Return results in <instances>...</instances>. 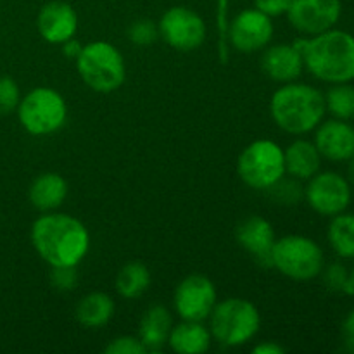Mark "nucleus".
<instances>
[{
	"mask_svg": "<svg viewBox=\"0 0 354 354\" xmlns=\"http://www.w3.org/2000/svg\"><path fill=\"white\" fill-rule=\"evenodd\" d=\"M209 328L204 327L203 322L183 320L171 328L168 337L169 348L178 354H201L206 353L211 346Z\"/></svg>",
	"mask_w": 354,
	"mask_h": 354,
	"instance_id": "nucleus-20",
	"label": "nucleus"
},
{
	"mask_svg": "<svg viewBox=\"0 0 354 354\" xmlns=\"http://www.w3.org/2000/svg\"><path fill=\"white\" fill-rule=\"evenodd\" d=\"M351 169H353V175H354V154H353V158H351Z\"/></svg>",
	"mask_w": 354,
	"mask_h": 354,
	"instance_id": "nucleus-38",
	"label": "nucleus"
},
{
	"mask_svg": "<svg viewBox=\"0 0 354 354\" xmlns=\"http://www.w3.org/2000/svg\"><path fill=\"white\" fill-rule=\"evenodd\" d=\"M325 107L335 120L354 118V86L349 83H334L325 93Z\"/></svg>",
	"mask_w": 354,
	"mask_h": 354,
	"instance_id": "nucleus-25",
	"label": "nucleus"
},
{
	"mask_svg": "<svg viewBox=\"0 0 354 354\" xmlns=\"http://www.w3.org/2000/svg\"><path fill=\"white\" fill-rule=\"evenodd\" d=\"M30 203L41 213H50L62 206L68 197V182L59 173H41L30 185Z\"/></svg>",
	"mask_w": 354,
	"mask_h": 354,
	"instance_id": "nucleus-18",
	"label": "nucleus"
},
{
	"mask_svg": "<svg viewBox=\"0 0 354 354\" xmlns=\"http://www.w3.org/2000/svg\"><path fill=\"white\" fill-rule=\"evenodd\" d=\"M151 286V272L144 263H127L118 272L116 290L124 299H137Z\"/></svg>",
	"mask_w": 354,
	"mask_h": 354,
	"instance_id": "nucleus-23",
	"label": "nucleus"
},
{
	"mask_svg": "<svg viewBox=\"0 0 354 354\" xmlns=\"http://www.w3.org/2000/svg\"><path fill=\"white\" fill-rule=\"evenodd\" d=\"M283 351L286 349L280 344H277V342H261V344H258L252 349L254 354H282Z\"/></svg>",
	"mask_w": 354,
	"mask_h": 354,
	"instance_id": "nucleus-35",
	"label": "nucleus"
},
{
	"mask_svg": "<svg viewBox=\"0 0 354 354\" xmlns=\"http://www.w3.org/2000/svg\"><path fill=\"white\" fill-rule=\"evenodd\" d=\"M38 33L48 44L61 45L75 37L78 30V14L69 3L54 0L45 3L37 17Z\"/></svg>",
	"mask_w": 354,
	"mask_h": 354,
	"instance_id": "nucleus-14",
	"label": "nucleus"
},
{
	"mask_svg": "<svg viewBox=\"0 0 354 354\" xmlns=\"http://www.w3.org/2000/svg\"><path fill=\"white\" fill-rule=\"evenodd\" d=\"M62 45V54L66 55V57L69 59H76L80 55V52H82L83 45L80 44L78 40H75V38H69V40H66Z\"/></svg>",
	"mask_w": 354,
	"mask_h": 354,
	"instance_id": "nucleus-34",
	"label": "nucleus"
},
{
	"mask_svg": "<svg viewBox=\"0 0 354 354\" xmlns=\"http://www.w3.org/2000/svg\"><path fill=\"white\" fill-rule=\"evenodd\" d=\"M292 45L315 78L332 85L354 80V37L348 31L332 28L311 38H296Z\"/></svg>",
	"mask_w": 354,
	"mask_h": 354,
	"instance_id": "nucleus-2",
	"label": "nucleus"
},
{
	"mask_svg": "<svg viewBox=\"0 0 354 354\" xmlns=\"http://www.w3.org/2000/svg\"><path fill=\"white\" fill-rule=\"evenodd\" d=\"M107 354H145L149 353L142 341L133 335H121V337L113 339L104 349Z\"/></svg>",
	"mask_w": 354,
	"mask_h": 354,
	"instance_id": "nucleus-32",
	"label": "nucleus"
},
{
	"mask_svg": "<svg viewBox=\"0 0 354 354\" xmlns=\"http://www.w3.org/2000/svg\"><path fill=\"white\" fill-rule=\"evenodd\" d=\"M325 113L324 93L308 83H283L270 102V114L275 124L290 135L313 131L322 123Z\"/></svg>",
	"mask_w": 354,
	"mask_h": 354,
	"instance_id": "nucleus-3",
	"label": "nucleus"
},
{
	"mask_svg": "<svg viewBox=\"0 0 354 354\" xmlns=\"http://www.w3.org/2000/svg\"><path fill=\"white\" fill-rule=\"evenodd\" d=\"M344 294L354 296V268H353V272L349 273V282H348V287H346V292Z\"/></svg>",
	"mask_w": 354,
	"mask_h": 354,
	"instance_id": "nucleus-37",
	"label": "nucleus"
},
{
	"mask_svg": "<svg viewBox=\"0 0 354 354\" xmlns=\"http://www.w3.org/2000/svg\"><path fill=\"white\" fill-rule=\"evenodd\" d=\"M261 68L270 80L283 85L299 78L304 69V61L292 44H279L266 48L261 57Z\"/></svg>",
	"mask_w": 354,
	"mask_h": 354,
	"instance_id": "nucleus-17",
	"label": "nucleus"
},
{
	"mask_svg": "<svg viewBox=\"0 0 354 354\" xmlns=\"http://www.w3.org/2000/svg\"><path fill=\"white\" fill-rule=\"evenodd\" d=\"M341 0H290L287 9L294 30L310 37L332 30L341 19Z\"/></svg>",
	"mask_w": 354,
	"mask_h": 354,
	"instance_id": "nucleus-13",
	"label": "nucleus"
},
{
	"mask_svg": "<svg viewBox=\"0 0 354 354\" xmlns=\"http://www.w3.org/2000/svg\"><path fill=\"white\" fill-rule=\"evenodd\" d=\"M322 273H324V282L328 290H332V292H346V287H348L349 282V272L344 265L332 263L330 266L322 270Z\"/></svg>",
	"mask_w": 354,
	"mask_h": 354,
	"instance_id": "nucleus-31",
	"label": "nucleus"
},
{
	"mask_svg": "<svg viewBox=\"0 0 354 354\" xmlns=\"http://www.w3.org/2000/svg\"><path fill=\"white\" fill-rule=\"evenodd\" d=\"M31 244L50 266H78L90 249V234L78 218L64 213H45L33 221Z\"/></svg>",
	"mask_w": 354,
	"mask_h": 354,
	"instance_id": "nucleus-1",
	"label": "nucleus"
},
{
	"mask_svg": "<svg viewBox=\"0 0 354 354\" xmlns=\"http://www.w3.org/2000/svg\"><path fill=\"white\" fill-rule=\"evenodd\" d=\"M325 258L320 245L304 235H287L275 241L272 249V266L283 277L297 282L322 275Z\"/></svg>",
	"mask_w": 354,
	"mask_h": 354,
	"instance_id": "nucleus-7",
	"label": "nucleus"
},
{
	"mask_svg": "<svg viewBox=\"0 0 354 354\" xmlns=\"http://www.w3.org/2000/svg\"><path fill=\"white\" fill-rule=\"evenodd\" d=\"M216 303V287L207 277L199 273L185 277L175 290V310L182 320H207Z\"/></svg>",
	"mask_w": 354,
	"mask_h": 354,
	"instance_id": "nucleus-11",
	"label": "nucleus"
},
{
	"mask_svg": "<svg viewBox=\"0 0 354 354\" xmlns=\"http://www.w3.org/2000/svg\"><path fill=\"white\" fill-rule=\"evenodd\" d=\"M159 38V28L151 19H138L128 28V40L135 45H151Z\"/></svg>",
	"mask_w": 354,
	"mask_h": 354,
	"instance_id": "nucleus-27",
	"label": "nucleus"
},
{
	"mask_svg": "<svg viewBox=\"0 0 354 354\" xmlns=\"http://www.w3.org/2000/svg\"><path fill=\"white\" fill-rule=\"evenodd\" d=\"M21 100L19 86L10 76H0V114H9L17 109Z\"/></svg>",
	"mask_w": 354,
	"mask_h": 354,
	"instance_id": "nucleus-28",
	"label": "nucleus"
},
{
	"mask_svg": "<svg viewBox=\"0 0 354 354\" xmlns=\"http://www.w3.org/2000/svg\"><path fill=\"white\" fill-rule=\"evenodd\" d=\"M261 327L259 311L251 301L228 297L216 303L209 315V332L220 344L239 348L251 341Z\"/></svg>",
	"mask_w": 354,
	"mask_h": 354,
	"instance_id": "nucleus-4",
	"label": "nucleus"
},
{
	"mask_svg": "<svg viewBox=\"0 0 354 354\" xmlns=\"http://www.w3.org/2000/svg\"><path fill=\"white\" fill-rule=\"evenodd\" d=\"M268 196L272 197L273 203L279 204V206H287L292 207L297 206L301 203V199L304 197V187L301 185L299 180L290 176L286 178V175L280 180H277L272 187L266 189Z\"/></svg>",
	"mask_w": 354,
	"mask_h": 354,
	"instance_id": "nucleus-26",
	"label": "nucleus"
},
{
	"mask_svg": "<svg viewBox=\"0 0 354 354\" xmlns=\"http://www.w3.org/2000/svg\"><path fill=\"white\" fill-rule=\"evenodd\" d=\"M78 272L76 266H52L50 286L61 292H69L78 286Z\"/></svg>",
	"mask_w": 354,
	"mask_h": 354,
	"instance_id": "nucleus-30",
	"label": "nucleus"
},
{
	"mask_svg": "<svg viewBox=\"0 0 354 354\" xmlns=\"http://www.w3.org/2000/svg\"><path fill=\"white\" fill-rule=\"evenodd\" d=\"M17 118L24 130L35 137H47L61 130L68 118L66 100L50 86L30 90L17 106Z\"/></svg>",
	"mask_w": 354,
	"mask_h": 354,
	"instance_id": "nucleus-6",
	"label": "nucleus"
},
{
	"mask_svg": "<svg viewBox=\"0 0 354 354\" xmlns=\"http://www.w3.org/2000/svg\"><path fill=\"white\" fill-rule=\"evenodd\" d=\"M237 173L251 189L266 190L286 175L283 149L268 138L254 140L239 156Z\"/></svg>",
	"mask_w": 354,
	"mask_h": 354,
	"instance_id": "nucleus-8",
	"label": "nucleus"
},
{
	"mask_svg": "<svg viewBox=\"0 0 354 354\" xmlns=\"http://www.w3.org/2000/svg\"><path fill=\"white\" fill-rule=\"evenodd\" d=\"M342 332H344V337L354 339V310L346 317L344 324H342Z\"/></svg>",
	"mask_w": 354,
	"mask_h": 354,
	"instance_id": "nucleus-36",
	"label": "nucleus"
},
{
	"mask_svg": "<svg viewBox=\"0 0 354 354\" xmlns=\"http://www.w3.org/2000/svg\"><path fill=\"white\" fill-rule=\"evenodd\" d=\"M159 37L180 52L199 48L206 40V24L203 17L189 7L176 6L162 14L158 24Z\"/></svg>",
	"mask_w": 354,
	"mask_h": 354,
	"instance_id": "nucleus-9",
	"label": "nucleus"
},
{
	"mask_svg": "<svg viewBox=\"0 0 354 354\" xmlns=\"http://www.w3.org/2000/svg\"><path fill=\"white\" fill-rule=\"evenodd\" d=\"M273 33L272 17L258 9H245L230 21L228 44L241 54H254L272 41Z\"/></svg>",
	"mask_w": 354,
	"mask_h": 354,
	"instance_id": "nucleus-12",
	"label": "nucleus"
},
{
	"mask_svg": "<svg viewBox=\"0 0 354 354\" xmlns=\"http://www.w3.org/2000/svg\"><path fill=\"white\" fill-rule=\"evenodd\" d=\"M283 161H286V173H289L290 176L297 180H310L320 171L322 154L318 152L315 142L299 138L283 151Z\"/></svg>",
	"mask_w": 354,
	"mask_h": 354,
	"instance_id": "nucleus-19",
	"label": "nucleus"
},
{
	"mask_svg": "<svg viewBox=\"0 0 354 354\" xmlns=\"http://www.w3.org/2000/svg\"><path fill=\"white\" fill-rule=\"evenodd\" d=\"M76 69L83 83L99 93L114 92L127 78L123 55L107 41H92L85 45L76 57Z\"/></svg>",
	"mask_w": 354,
	"mask_h": 354,
	"instance_id": "nucleus-5",
	"label": "nucleus"
},
{
	"mask_svg": "<svg viewBox=\"0 0 354 354\" xmlns=\"http://www.w3.org/2000/svg\"><path fill=\"white\" fill-rule=\"evenodd\" d=\"M327 239L334 252L341 258H354V214L339 213L332 216Z\"/></svg>",
	"mask_w": 354,
	"mask_h": 354,
	"instance_id": "nucleus-24",
	"label": "nucleus"
},
{
	"mask_svg": "<svg viewBox=\"0 0 354 354\" xmlns=\"http://www.w3.org/2000/svg\"><path fill=\"white\" fill-rule=\"evenodd\" d=\"M289 6L290 0H254V9H258L259 12L266 14V16L270 17L287 14Z\"/></svg>",
	"mask_w": 354,
	"mask_h": 354,
	"instance_id": "nucleus-33",
	"label": "nucleus"
},
{
	"mask_svg": "<svg viewBox=\"0 0 354 354\" xmlns=\"http://www.w3.org/2000/svg\"><path fill=\"white\" fill-rule=\"evenodd\" d=\"M304 197L315 213L322 216H335L348 209L351 203V187L339 173H317L304 189Z\"/></svg>",
	"mask_w": 354,
	"mask_h": 354,
	"instance_id": "nucleus-10",
	"label": "nucleus"
},
{
	"mask_svg": "<svg viewBox=\"0 0 354 354\" xmlns=\"http://www.w3.org/2000/svg\"><path fill=\"white\" fill-rule=\"evenodd\" d=\"M114 301L106 292H90L80 299L76 304L75 317L83 327L86 328H100L109 324L114 317Z\"/></svg>",
	"mask_w": 354,
	"mask_h": 354,
	"instance_id": "nucleus-22",
	"label": "nucleus"
},
{
	"mask_svg": "<svg viewBox=\"0 0 354 354\" xmlns=\"http://www.w3.org/2000/svg\"><path fill=\"white\" fill-rule=\"evenodd\" d=\"M315 145L328 161H349L354 154V128L344 120L324 121L317 127Z\"/></svg>",
	"mask_w": 354,
	"mask_h": 354,
	"instance_id": "nucleus-15",
	"label": "nucleus"
},
{
	"mask_svg": "<svg viewBox=\"0 0 354 354\" xmlns=\"http://www.w3.org/2000/svg\"><path fill=\"white\" fill-rule=\"evenodd\" d=\"M235 237L241 248L245 249L252 258H256V261L272 266V249L277 239L275 230L268 220L256 214L245 218L239 223Z\"/></svg>",
	"mask_w": 354,
	"mask_h": 354,
	"instance_id": "nucleus-16",
	"label": "nucleus"
},
{
	"mask_svg": "<svg viewBox=\"0 0 354 354\" xmlns=\"http://www.w3.org/2000/svg\"><path fill=\"white\" fill-rule=\"evenodd\" d=\"M173 328L171 313L165 306H152L144 313L138 328V339L147 351H159L168 344L169 332Z\"/></svg>",
	"mask_w": 354,
	"mask_h": 354,
	"instance_id": "nucleus-21",
	"label": "nucleus"
},
{
	"mask_svg": "<svg viewBox=\"0 0 354 354\" xmlns=\"http://www.w3.org/2000/svg\"><path fill=\"white\" fill-rule=\"evenodd\" d=\"M216 26H218V38H220V59L221 62L228 61V0H218L216 2Z\"/></svg>",
	"mask_w": 354,
	"mask_h": 354,
	"instance_id": "nucleus-29",
	"label": "nucleus"
}]
</instances>
